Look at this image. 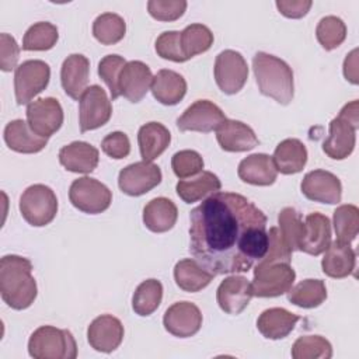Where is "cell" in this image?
<instances>
[{
  "mask_svg": "<svg viewBox=\"0 0 359 359\" xmlns=\"http://www.w3.org/2000/svg\"><path fill=\"white\" fill-rule=\"evenodd\" d=\"M125 65H126V60L119 55H107L98 63V74L104 80V83L108 86L112 100H116L121 95L118 81H119V74Z\"/></svg>",
  "mask_w": 359,
  "mask_h": 359,
  "instance_id": "7bdbcfd3",
  "label": "cell"
},
{
  "mask_svg": "<svg viewBox=\"0 0 359 359\" xmlns=\"http://www.w3.org/2000/svg\"><path fill=\"white\" fill-rule=\"evenodd\" d=\"M50 79V67L39 59L25 60L17 66L14 73V93L18 105L32 102L34 97L42 93Z\"/></svg>",
  "mask_w": 359,
  "mask_h": 359,
  "instance_id": "ba28073f",
  "label": "cell"
},
{
  "mask_svg": "<svg viewBox=\"0 0 359 359\" xmlns=\"http://www.w3.org/2000/svg\"><path fill=\"white\" fill-rule=\"evenodd\" d=\"M303 195L314 202L335 205L341 202L342 185L337 175L325 170H314L307 172L302 181Z\"/></svg>",
  "mask_w": 359,
  "mask_h": 359,
  "instance_id": "9a60e30c",
  "label": "cell"
},
{
  "mask_svg": "<svg viewBox=\"0 0 359 359\" xmlns=\"http://www.w3.org/2000/svg\"><path fill=\"white\" fill-rule=\"evenodd\" d=\"M223 111L209 100H198L191 104L184 114L177 119V126L181 132L192 130L209 133L226 121Z\"/></svg>",
  "mask_w": 359,
  "mask_h": 359,
  "instance_id": "4fadbf2b",
  "label": "cell"
},
{
  "mask_svg": "<svg viewBox=\"0 0 359 359\" xmlns=\"http://www.w3.org/2000/svg\"><path fill=\"white\" fill-rule=\"evenodd\" d=\"M358 49H353L349 55H346L344 60V76L352 84H358Z\"/></svg>",
  "mask_w": 359,
  "mask_h": 359,
  "instance_id": "816d5d0a",
  "label": "cell"
},
{
  "mask_svg": "<svg viewBox=\"0 0 359 359\" xmlns=\"http://www.w3.org/2000/svg\"><path fill=\"white\" fill-rule=\"evenodd\" d=\"M278 223L279 230L292 251L299 250L300 240L304 231V222L302 219V215L294 208H283L279 212Z\"/></svg>",
  "mask_w": 359,
  "mask_h": 359,
  "instance_id": "b9f144b4",
  "label": "cell"
},
{
  "mask_svg": "<svg viewBox=\"0 0 359 359\" xmlns=\"http://www.w3.org/2000/svg\"><path fill=\"white\" fill-rule=\"evenodd\" d=\"M27 122L29 128L42 137L56 133L63 123V109L53 97L38 98L27 107Z\"/></svg>",
  "mask_w": 359,
  "mask_h": 359,
  "instance_id": "5bb4252c",
  "label": "cell"
},
{
  "mask_svg": "<svg viewBox=\"0 0 359 359\" xmlns=\"http://www.w3.org/2000/svg\"><path fill=\"white\" fill-rule=\"evenodd\" d=\"M296 272L287 262L258 261L251 282L252 294L257 297H278L293 286Z\"/></svg>",
  "mask_w": 359,
  "mask_h": 359,
  "instance_id": "8992f818",
  "label": "cell"
},
{
  "mask_svg": "<svg viewBox=\"0 0 359 359\" xmlns=\"http://www.w3.org/2000/svg\"><path fill=\"white\" fill-rule=\"evenodd\" d=\"M358 100L346 104L337 118L330 122V135L323 143V151L334 160L346 158L355 149L359 126Z\"/></svg>",
  "mask_w": 359,
  "mask_h": 359,
  "instance_id": "277c9868",
  "label": "cell"
},
{
  "mask_svg": "<svg viewBox=\"0 0 359 359\" xmlns=\"http://www.w3.org/2000/svg\"><path fill=\"white\" fill-rule=\"evenodd\" d=\"M36 293L31 261L20 255H4L0 259V294L4 303L14 310H24L34 303Z\"/></svg>",
  "mask_w": 359,
  "mask_h": 359,
  "instance_id": "7a4b0ae2",
  "label": "cell"
},
{
  "mask_svg": "<svg viewBox=\"0 0 359 359\" xmlns=\"http://www.w3.org/2000/svg\"><path fill=\"white\" fill-rule=\"evenodd\" d=\"M4 142L11 150L17 153L32 154L45 149L48 144V137L36 135L29 128L28 122L22 119H14L4 128Z\"/></svg>",
  "mask_w": 359,
  "mask_h": 359,
  "instance_id": "d4e9b609",
  "label": "cell"
},
{
  "mask_svg": "<svg viewBox=\"0 0 359 359\" xmlns=\"http://www.w3.org/2000/svg\"><path fill=\"white\" fill-rule=\"evenodd\" d=\"M100 153L87 142H72L59 150V163L72 172L88 174L98 165Z\"/></svg>",
  "mask_w": 359,
  "mask_h": 359,
  "instance_id": "cb8c5ba5",
  "label": "cell"
},
{
  "mask_svg": "<svg viewBox=\"0 0 359 359\" xmlns=\"http://www.w3.org/2000/svg\"><path fill=\"white\" fill-rule=\"evenodd\" d=\"M316 36L325 50L338 48L346 38V25L337 15H327L320 20L316 28Z\"/></svg>",
  "mask_w": 359,
  "mask_h": 359,
  "instance_id": "60d3db41",
  "label": "cell"
},
{
  "mask_svg": "<svg viewBox=\"0 0 359 359\" xmlns=\"http://www.w3.org/2000/svg\"><path fill=\"white\" fill-rule=\"evenodd\" d=\"M300 317L282 307L266 309L257 320V328L268 339L286 338L297 324Z\"/></svg>",
  "mask_w": 359,
  "mask_h": 359,
  "instance_id": "4316f807",
  "label": "cell"
},
{
  "mask_svg": "<svg viewBox=\"0 0 359 359\" xmlns=\"http://www.w3.org/2000/svg\"><path fill=\"white\" fill-rule=\"evenodd\" d=\"M276 171L280 174H296L300 172L307 163V149L299 139L282 140L272 156Z\"/></svg>",
  "mask_w": 359,
  "mask_h": 359,
  "instance_id": "4dcf8cb0",
  "label": "cell"
},
{
  "mask_svg": "<svg viewBox=\"0 0 359 359\" xmlns=\"http://www.w3.org/2000/svg\"><path fill=\"white\" fill-rule=\"evenodd\" d=\"M237 174L241 181L259 187L272 185L278 177L272 157L265 153H255L243 158L238 164Z\"/></svg>",
  "mask_w": 359,
  "mask_h": 359,
  "instance_id": "603a6c76",
  "label": "cell"
},
{
  "mask_svg": "<svg viewBox=\"0 0 359 359\" xmlns=\"http://www.w3.org/2000/svg\"><path fill=\"white\" fill-rule=\"evenodd\" d=\"M126 32L125 20L115 13H102L93 22V35L102 45L118 43Z\"/></svg>",
  "mask_w": 359,
  "mask_h": 359,
  "instance_id": "8d00e7d4",
  "label": "cell"
},
{
  "mask_svg": "<svg viewBox=\"0 0 359 359\" xmlns=\"http://www.w3.org/2000/svg\"><path fill=\"white\" fill-rule=\"evenodd\" d=\"M313 6V1L310 0H278L276 7L279 13L287 18H302L304 17L310 7Z\"/></svg>",
  "mask_w": 359,
  "mask_h": 359,
  "instance_id": "f907efd6",
  "label": "cell"
},
{
  "mask_svg": "<svg viewBox=\"0 0 359 359\" xmlns=\"http://www.w3.org/2000/svg\"><path fill=\"white\" fill-rule=\"evenodd\" d=\"M178 209L175 203L164 196L151 199L143 209V223L153 233H165L177 222Z\"/></svg>",
  "mask_w": 359,
  "mask_h": 359,
  "instance_id": "f1b7e54d",
  "label": "cell"
},
{
  "mask_svg": "<svg viewBox=\"0 0 359 359\" xmlns=\"http://www.w3.org/2000/svg\"><path fill=\"white\" fill-rule=\"evenodd\" d=\"M123 332V325L119 318L111 314H102L90 323L87 328V339L93 349L109 353L121 345Z\"/></svg>",
  "mask_w": 359,
  "mask_h": 359,
  "instance_id": "ac0fdd59",
  "label": "cell"
},
{
  "mask_svg": "<svg viewBox=\"0 0 359 359\" xmlns=\"http://www.w3.org/2000/svg\"><path fill=\"white\" fill-rule=\"evenodd\" d=\"M180 45L185 60H189L213 45V34L203 24H191L180 32Z\"/></svg>",
  "mask_w": 359,
  "mask_h": 359,
  "instance_id": "e575fe53",
  "label": "cell"
},
{
  "mask_svg": "<svg viewBox=\"0 0 359 359\" xmlns=\"http://www.w3.org/2000/svg\"><path fill=\"white\" fill-rule=\"evenodd\" d=\"M334 230L337 240L351 244L359 231V209L355 205H341L334 212Z\"/></svg>",
  "mask_w": 359,
  "mask_h": 359,
  "instance_id": "f35d334b",
  "label": "cell"
},
{
  "mask_svg": "<svg viewBox=\"0 0 359 359\" xmlns=\"http://www.w3.org/2000/svg\"><path fill=\"white\" fill-rule=\"evenodd\" d=\"M153 97L163 105H175L178 104L187 93V81L185 79L168 69H161L153 76V81L150 86Z\"/></svg>",
  "mask_w": 359,
  "mask_h": 359,
  "instance_id": "83f0119b",
  "label": "cell"
},
{
  "mask_svg": "<svg viewBox=\"0 0 359 359\" xmlns=\"http://www.w3.org/2000/svg\"><path fill=\"white\" fill-rule=\"evenodd\" d=\"M149 14L158 21H175L187 10L185 0H150L147 3Z\"/></svg>",
  "mask_w": 359,
  "mask_h": 359,
  "instance_id": "bcb514c9",
  "label": "cell"
},
{
  "mask_svg": "<svg viewBox=\"0 0 359 359\" xmlns=\"http://www.w3.org/2000/svg\"><path fill=\"white\" fill-rule=\"evenodd\" d=\"M18 57L20 46L17 41L6 32L0 34V69L3 72H11L17 66Z\"/></svg>",
  "mask_w": 359,
  "mask_h": 359,
  "instance_id": "681fc988",
  "label": "cell"
},
{
  "mask_svg": "<svg viewBox=\"0 0 359 359\" xmlns=\"http://www.w3.org/2000/svg\"><path fill=\"white\" fill-rule=\"evenodd\" d=\"M222 188V182L219 177L210 171H202L198 177L192 180H181L178 181L175 191L177 195L185 203H194L205 199L206 196L219 192Z\"/></svg>",
  "mask_w": 359,
  "mask_h": 359,
  "instance_id": "d6a6232c",
  "label": "cell"
},
{
  "mask_svg": "<svg viewBox=\"0 0 359 359\" xmlns=\"http://www.w3.org/2000/svg\"><path fill=\"white\" fill-rule=\"evenodd\" d=\"M163 299V285L157 279L143 280L132 297V309L137 316L147 317L153 314Z\"/></svg>",
  "mask_w": 359,
  "mask_h": 359,
  "instance_id": "d590c367",
  "label": "cell"
},
{
  "mask_svg": "<svg viewBox=\"0 0 359 359\" xmlns=\"http://www.w3.org/2000/svg\"><path fill=\"white\" fill-rule=\"evenodd\" d=\"M252 69L261 94L282 105H287L293 100V72L285 60L265 52H257L252 57Z\"/></svg>",
  "mask_w": 359,
  "mask_h": 359,
  "instance_id": "3957f363",
  "label": "cell"
},
{
  "mask_svg": "<svg viewBox=\"0 0 359 359\" xmlns=\"http://www.w3.org/2000/svg\"><path fill=\"white\" fill-rule=\"evenodd\" d=\"M331 243V222L318 212H313L304 219V231L300 240L299 251L310 255H320Z\"/></svg>",
  "mask_w": 359,
  "mask_h": 359,
  "instance_id": "ffe728a7",
  "label": "cell"
},
{
  "mask_svg": "<svg viewBox=\"0 0 359 359\" xmlns=\"http://www.w3.org/2000/svg\"><path fill=\"white\" fill-rule=\"evenodd\" d=\"M90 76V60L81 53L69 55L60 67V83L65 93L73 98L80 100L87 88Z\"/></svg>",
  "mask_w": 359,
  "mask_h": 359,
  "instance_id": "44dd1931",
  "label": "cell"
},
{
  "mask_svg": "<svg viewBox=\"0 0 359 359\" xmlns=\"http://www.w3.org/2000/svg\"><path fill=\"white\" fill-rule=\"evenodd\" d=\"M153 74L150 67L140 60L126 62L119 74V93L130 102H139L144 98L151 86Z\"/></svg>",
  "mask_w": 359,
  "mask_h": 359,
  "instance_id": "d6986e66",
  "label": "cell"
},
{
  "mask_svg": "<svg viewBox=\"0 0 359 359\" xmlns=\"http://www.w3.org/2000/svg\"><path fill=\"white\" fill-rule=\"evenodd\" d=\"M189 222V251L215 276L247 272L266 252V216L240 194L215 192Z\"/></svg>",
  "mask_w": 359,
  "mask_h": 359,
  "instance_id": "6da1fadb",
  "label": "cell"
},
{
  "mask_svg": "<svg viewBox=\"0 0 359 359\" xmlns=\"http://www.w3.org/2000/svg\"><path fill=\"white\" fill-rule=\"evenodd\" d=\"M219 146L224 151H248L258 146L255 132L245 123L234 119H226L216 130Z\"/></svg>",
  "mask_w": 359,
  "mask_h": 359,
  "instance_id": "7402d4cb",
  "label": "cell"
},
{
  "mask_svg": "<svg viewBox=\"0 0 359 359\" xmlns=\"http://www.w3.org/2000/svg\"><path fill=\"white\" fill-rule=\"evenodd\" d=\"M69 199L76 209L88 215H98L109 208L112 192L98 180L81 177L72 182Z\"/></svg>",
  "mask_w": 359,
  "mask_h": 359,
  "instance_id": "9c48e42d",
  "label": "cell"
},
{
  "mask_svg": "<svg viewBox=\"0 0 359 359\" xmlns=\"http://www.w3.org/2000/svg\"><path fill=\"white\" fill-rule=\"evenodd\" d=\"M112 115V105L105 90L97 84L90 86L79 100L80 132L104 126Z\"/></svg>",
  "mask_w": 359,
  "mask_h": 359,
  "instance_id": "30bf717a",
  "label": "cell"
},
{
  "mask_svg": "<svg viewBox=\"0 0 359 359\" xmlns=\"http://www.w3.org/2000/svg\"><path fill=\"white\" fill-rule=\"evenodd\" d=\"M156 52L160 57L177 63L187 62L181 45H180V31H165L156 39Z\"/></svg>",
  "mask_w": 359,
  "mask_h": 359,
  "instance_id": "7dc6e473",
  "label": "cell"
},
{
  "mask_svg": "<svg viewBox=\"0 0 359 359\" xmlns=\"http://www.w3.org/2000/svg\"><path fill=\"white\" fill-rule=\"evenodd\" d=\"M331 356L332 346L321 335L299 337L292 346L293 359H330Z\"/></svg>",
  "mask_w": 359,
  "mask_h": 359,
  "instance_id": "ab89813d",
  "label": "cell"
},
{
  "mask_svg": "<svg viewBox=\"0 0 359 359\" xmlns=\"http://www.w3.org/2000/svg\"><path fill=\"white\" fill-rule=\"evenodd\" d=\"M215 80L217 87L224 94L238 93L247 79H248V66L243 55L233 49L222 50L215 60Z\"/></svg>",
  "mask_w": 359,
  "mask_h": 359,
  "instance_id": "8fae6325",
  "label": "cell"
},
{
  "mask_svg": "<svg viewBox=\"0 0 359 359\" xmlns=\"http://www.w3.org/2000/svg\"><path fill=\"white\" fill-rule=\"evenodd\" d=\"M164 328L174 337L188 338L202 327V313L191 302H177L170 306L163 317Z\"/></svg>",
  "mask_w": 359,
  "mask_h": 359,
  "instance_id": "2e32d148",
  "label": "cell"
},
{
  "mask_svg": "<svg viewBox=\"0 0 359 359\" xmlns=\"http://www.w3.org/2000/svg\"><path fill=\"white\" fill-rule=\"evenodd\" d=\"M171 167L180 180H185L202 172L203 158L195 150H180L172 156Z\"/></svg>",
  "mask_w": 359,
  "mask_h": 359,
  "instance_id": "ee69618b",
  "label": "cell"
},
{
  "mask_svg": "<svg viewBox=\"0 0 359 359\" xmlns=\"http://www.w3.org/2000/svg\"><path fill=\"white\" fill-rule=\"evenodd\" d=\"M251 282L241 275H231L222 280L216 290V300L219 307L231 316L240 314L252 297Z\"/></svg>",
  "mask_w": 359,
  "mask_h": 359,
  "instance_id": "e0dca14e",
  "label": "cell"
},
{
  "mask_svg": "<svg viewBox=\"0 0 359 359\" xmlns=\"http://www.w3.org/2000/svg\"><path fill=\"white\" fill-rule=\"evenodd\" d=\"M292 248L285 241L279 227H271L268 231V248L259 261L265 262H287L292 259Z\"/></svg>",
  "mask_w": 359,
  "mask_h": 359,
  "instance_id": "f6af8a7d",
  "label": "cell"
},
{
  "mask_svg": "<svg viewBox=\"0 0 359 359\" xmlns=\"http://www.w3.org/2000/svg\"><path fill=\"white\" fill-rule=\"evenodd\" d=\"M161 182V170L150 161H137L119 171V189L129 196H140Z\"/></svg>",
  "mask_w": 359,
  "mask_h": 359,
  "instance_id": "7c38bea8",
  "label": "cell"
},
{
  "mask_svg": "<svg viewBox=\"0 0 359 359\" xmlns=\"http://www.w3.org/2000/svg\"><path fill=\"white\" fill-rule=\"evenodd\" d=\"M321 261L323 272L334 279H342L349 276L355 269L356 254L349 244L335 240L330 243L328 248L324 251Z\"/></svg>",
  "mask_w": 359,
  "mask_h": 359,
  "instance_id": "484cf974",
  "label": "cell"
},
{
  "mask_svg": "<svg viewBox=\"0 0 359 359\" xmlns=\"http://www.w3.org/2000/svg\"><path fill=\"white\" fill-rule=\"evenodd\" d=\"M28 353L35 359H74L77 345L69 330L42 325L31 334Z\"/></svg>",
  "mask_w": 359,
  "mask_h": 359,
  "instance_id": "5b68a950",
  "label": "cell"
},
{
  "mask_svg": "<svg viewBox=\"0 0 359 359\" xmlns=\"http://www.w3.org/2000/svg\"><path fill=\"white\" fill-rule=\"evenodd\" d=\"M327 299V287L321 279H304L287 292V300L303 309L318 307Z\"/></svg>",
  "mask_w": 359,
  "mask_h": 359,
  "instance_id": "836d02e7",
  "label": "cell"
},
{
  "mask_svg": "<svg viewBox=\"0 0 359 359\" xmlns=\"http://www.w3.org/2000/svg\"><path fill=\"white\" fill-rule=\"evenodd\" d=\"M20 212L28 224L35 227L46 226L57 213V198L49 187L34 184L22 192Z\"/></svg>",
  "mask_w": 359,
  "mask_h": 359,
  "instance_id": "52a82bcc",
  "label": "cell"
},
{
  "mask_svg": "<svg viewBox=\"0 0 359 359\" xmlns=\"http://www.w3.org/2000/svg\"><path fill=\"white\" fill-rule=\"evenodd\" d=\"M101 149L108 157L121 160L130 153V142L126 133L112 132L102 139Z\"/></svg>",
  "mask_w": 359,
  "mask_h": 359,
  "instance_id": "c3c4849f",
  "label": "cell"
},
{
  "mask_svg": "<svg viewBox=\"0 0 359 359\" xmlns=\"http://www.w3.org/2000/svg\"><path fill=\"white\" fill-rule=\"evenodd\" d=\"M59 34L56 25L48 21H39L31 25L22 38L24 50H49L57 42Z\"/></svg>",
  "mask_w": 359,
  "mask_h": 359,
  "instance_id": "74e56055",
  "label": "cell"
},
{
  "mask_svg": "<svg viewBox=\"0 0 359 359\" xmlns=\"http://www.w3.org/2000/svg\"><path fill=\"white\" fill-rule=\"evenodd\" d=\"M213 278V273L206 271L196 259L192 258L181 259L174 266V279L177 286L189 293L205 289Z\"/></svg>",
  "mask_w": 359,
  "mask_h": 359,
  "instance_id": "1f68e13d",
  "label": "cell"
},
{
  "mask_svg": "<svg viewBox=\"0 0 359 359\" xmlns=\"http://www.w3.org/2000/svg\"><path fill=\"white\" fill-rule=\"evenodd\" d=\"M171 133L160 122H149L140 126L137 133L139 150L143 161H153L168 147Z\"/></svg>",
  "mask_w": 359,
  "mask_h": 359,
  "instance_id": "f546056e",
  "label": "cell"
}]
</instances>
